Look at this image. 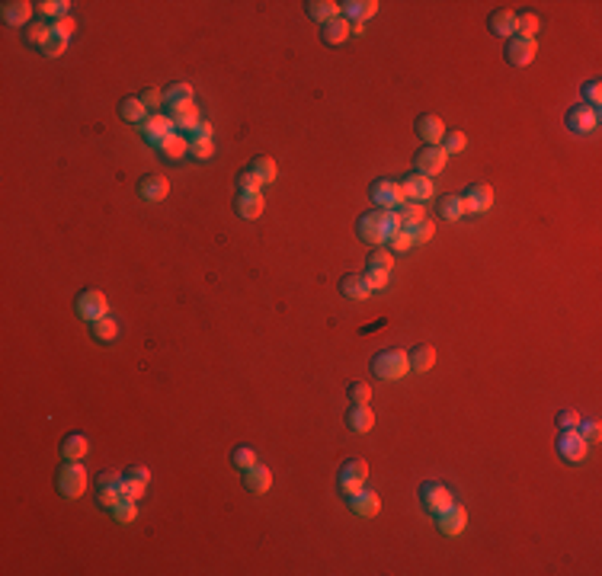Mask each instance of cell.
<instances>
[{"label":"cell","mask_w":602,"mask_h":576,"mask_svg":"<svg viewBox=\"0 0 602 576\" xmlns=\"http://www.w3.org/2000/svg\"><path fill=\"white\" fill-rule=\"evenodd\" d=\"M388 244H391V250H397V253H407L413 247V234H410V228H401V231H394V234L388 237Z\"/></svg>","instance_id":"7dc6e473"},{"label":"cell","mask_w":602,"mask_h":576,"mask_svg":"<svg viewBox=\"0 0 602 576\" xmlns=\"http://www.w3.org/2000/svg\"><path fill=\"white\" fill-rule=\"evenodd\" d=\"M244 487L250 490V493H270L272 487V474L270 467H263V465H250L244 471Z\"/></svg>","instance_id":"603a6c76"},{"label":"cell","mask_w":602,"mask_h":576,"mask_svg":"<svg viewBox=\"0 0 602 576\" xmlns=\"http://www.w3.org/2000/svg\"><path fill=\"white\" fill-rule=\"evenodd\" d=\"M487 26H491L493 36L509 39V36H516V13L513 10H493L491 20H487Z\"/></svg>","instance_id":"4316f807"},{"label":"cell","mask_w":602,"mask_h":576,"mask_svg":"<svg viewBox=\"0 0 602 576\" xmlns=\"http://www.w3.org/2000/svg\"><path fill=\"white\" fill-rule=\"evenodd\" d=\"M167 192H170V182H167V176H160V173H150V176H141V180H138V196H141L144 202H160V199H167Z\"/></svg>","instance_id":"2e32d148"},{"label":"cell","mask_w":602,"mask_h":576,"mask_svg":"<svg viewBox=\"0 0 602 576\" xmlns=\"http://www.w3.org/2000/svg\"><path fill=\"white\" fill-rule=\"evenodd\" d=\"M365 263H369V269H385V272H391V253L388 250H378V247H375Z\"/></svg>","instance_id":"f907efd6"},{"label":"cell","mask_w":602,"mask_h":576,"mask_svg":"<svg viewBox=\"0 0 602 576\" xmlns=\"http://www.w3.org/2000/svg\"><path fill=\"white\" fill-rule=\"evenodd\" d=\"M250 170H254V173L263 180V186H266V182H276V176H279V166H276V160H272V157H266V154H260V157H254V160H250Z\"/></svg>","instance_id":"836d02e7"},{"label":"cell","mask_w":602,"mask_h":576,"mask_svg":"<svg viewBox=\"0 0 602 576\" xmlns=\"http://www.w3.org/2000/svg\"><path fill=\"white\" fill-rule=\"evenodd\" d=\"M173 132H176L173 116H164V112H150V116L141 122V134L150 144H160L167 134H173Z\"/></svg>","instance_id":"4fadbf2b"},{"label":"cell","mask_w":602,"mask_h":576,"mask_svg":"<svg viewBox=\"0 0 602 576\" xmlns=\"http://www.w3.org/2000/svg\"><path fill=\"white\" fill-rule=\"evenodd\" d=\"M157 150L164 154L167 160H180L183 154H190V141H186V134H167L164 141L157 144Z\"/></svg>","instance_id":"83f0119b"},{"label":"cell","mask_w":602,"mask_h":576,"mask_svg":"<svg viewBox=\"0 0 602 576\" xmlns=\"http://www.w3.org/2000/svg\"><path fill=\"white\" fill-rule=\"evenodd\" d=\"M493 205V189L487 182H474L461 192V212L465 215H481V212H491Z\"/></svg>","instance_id":"8992f818"},{"label":"cell","mask_w":602,"mask_h":576,"mask_svg":"<svg viewBox=\"0 0 602 576\" xmlns=\"http://www.w3.org/2000/svg\"><path fill=\"white\" fill-rule=\"evenodd\" d=\"M567 128L577 134L596 132V128H599V109H593V106H587V103L573 106V109L567 112Z\"/></svg>","instance_id":"7c38bea8"},{"label":"cell","mask_w":602,"mask_h":576,"mask_svg":"<svg viewBox=\"0 0 602 576\" xmlns=\"http://www.w3.org/2000/svg\"><path fill=\"white\" fill-rule=\"evenodd\" d=\"M231 461H234V467L247 471L250 465H256V455H254V449H234L231 451Z\"/></svg>","instance_id":"f5cc1de1"},{"label":"cell","mask_w":602,"mask_h":576,"mask_svg":"<svg viewBox=\"0 0 602 576\" xmlns=\"http://www.w3.org/2000/svg\"><path fill=\"white\" fill-rule=\"evenodd\" d=\"M77 29V26H74V20H71V13L68 16H58L55 23H52V32H55L58 39H71V32Z\"/></svg>","instance_id":"db71d44e"},{"label":"cell","mask_w":602,"mask_h":576,"mask_svg":"<svg viewBox=\"0 0 602 576\" xmlns=\"http://www.w3.org/2000/svg\"><path fill=\"white\" fill-rule=\"evenodd\" d=\"M349 506H353V513L362 515V519H375V515L381 513V499H378V493H372V490L353 493V497H349Z\"/></svg>","instance_id":"ac0fdd59"},{"label":"cell","mask_w":602,"mask_h":576,"mask_svg":"<svg viewBox=\"0 0 602 576\" xmlns=\"http://www.w3.org/2000/svg\"><path fill=\"white\" fill-rule=\"evenodd\" d=\"M263 208H266V202H263L260 192H238V199H234V212H238L240 218H247V221L260 218Z\"/></svg>","instance_id":"7402d4cb"},{"label":"cell","mask_w":602,"mask_h":576,"mask_svg":"<svg viewBox=\"0 0 602 576\" xmlns=\"http://www.w3.org/2000/svg\"><path fill=\"white\" fill-rule=\"evenodd\" d=\"M404 192L410 202H426V199H433V192H436V186H433V180L429 176H420V173H410L404 176Z\"/></svg>","instance_id":"e0dca14e"},{"label":"cell","mask_w":602,"mask_h":576,"mask_svg":"<svg viewBox=\"0 0 602 576\" xmlns=\"http://www.w3.org/2000/svg\"><path fill=\"white\" fill-rule=\"evenodd\" d=\"M445 160H449V154H445L439 144H423V148L413 154V166H417V173L429 176V180H433L436 173H442Z\"/></svg>","instance_id":"277c9868"},{"label":"cell","mask_w":602,"mask_h":576,"mask_svg":"<svg viewBox=\"0 0 602 576\" xmlns=\"http://www.w3.org/2000/svg\"><path fill=\"white\" fill-rule=\"evenodd\" d=\"M372 202L378 208H401L407 202V192L401 182H391V180H378L372 186Z\"/></svg>","instance_id":"ba28073f"},{"label":"cell","mask_w":602,"mask_h":576,"mask_svg":"<svg viewBox=\"0 0 602 576\" xmlns=\"http://www.w3.org/2000/svg\"><path fill=\"white\" fill-rule=\"evenodd\" d=\"M436 525H439V531H442V535L455 538V535H461V531H465V525H468V513L461 509V506L452 503L449 509H445V513H439V515H436Z\"/></svg>","instance_id":"9a60e30c"},{"label":"cell","mask_w":602,"mask_h":576,"mask_svg":"<svg viewBox=\"0 0 602 576\" xmlns=\"http://www.w3.org/2000/svg\"><path fill=\"white\" fill-rule=\"evenodd\" d=\"M308 16L324 26V23H330V20H337V16H340V3H333V0H311V3H308Z\"/></svg>","instance_id":"f546056e"},{"label":"cell","mask_w":602,"mask_h":576,"mask_svg":"<svg viewBox=\"0 0 602 576\" xmlns=\"http://www.w3.org/2000/svg\"><path fill=\"white\" fill-rule=\"evenodd\" d=\"M119 499H125V474L103 471L100 481H96V503L103 506V509H112Z\"/></svg>","instance_id":"3957f363"},{"label":"cell","mask_w":602,"mask_h":576,"mask_svg":"<svg viewBox=\"0 0 602 576\" xmlns=\"http://www.w3.org/2000/svg\"><path fill=\"white\" fill-rule=\"evenodd\" d=\"M138 100L144 103V109H157V106L164 103V93H160V90H154V87H148L141 96H138Z\"/></svg>","instance_id":"680465c9"},{"label":"cell","mask_w":602,"mask_h":576,"mask_svg":"<svg viewBox=\"0 0 602 576\" xmlns=\"http://www.w3.org/2000/svg\"><path fill=\"white\" fill-rule=\"evenodd\" d=\"M580 413L577 410H564L561 417H557V423H561V429H577V423H580Z\"/></svg>","instance_id":"91938a15"},{"label":"cell","mask_w":602,"mask_h":576,"mask_svg":"<svg viewBox=\"0 0 602 576\" xmlns=\"http://www.w3.org/2000/svg\"><path fill=\"white\" fill-rule=\"evenodd\" d=\"M109 513H112V519L119 522V525H132V522L138 519V506H135V499L125 497V499H119V503L112 506Z\"/></svg>","instance_id":"d590c367"},{"label":"cell","mask_w":602,"mask_h":576,"mask_svg":"<svg viewBox=\"0 0 602 576\" xmlns=\"http://www.w3.org/2000/svg\"><path fill=\"white\" fill-rule=\"evenodd\" d=\"M192 103H196V93H192L190 84H170V87L164 90V106L167 109L180 112V109H186V106H192Z\"/></svg>","instance_id":"d6986e66"},{"label":"cell","mask_w":602,"mask_h":576,"mask_svg":"<svg viewBox=\"0 0 602 576\" xmlns=\"http://www.w3.org/2000/svg\"><path fill=\"white\" fill-rule=\"evenodd\" d=\"M372 371L381 381H401L410 371V355L401 349H385L372 359Z\"/></svg>","instance_id":"6da1fadb"},{"label":"cell","mask_w":602,"mask_h":576,"mask_svg":"<svg viewBox=\"0 0 602 576\" xmlns=\"http://www.w3.org/2000/svg\"><path fill=\"white\" fill-rule=\"evenodd\" d=\"M587 449H589V442L577 433V429H561V435H557V451H561L567 461H583L587 458Z\"/></svg>","instance_id":"5bb4252c"},{"label":"cell","mask_w":602,"mask_h":576,"mask_svg":"<svg viewBox=\"0 0 602 576\" xmlns=\"http://www.w3.org/2000/svg\"><path fill=\"white\" fill-rule=\"evenodd\" d=\"M465 144H468L465 132H445L442 141H439V148H442L445 154H458V150H465Z\"/></svg>","instance_id":"ee69618b"},{"label":"cell","mask_w":602,"mask_h":576,"mask_svg":"<svg viewBox=\"0 0 602 576\" xmlns=\"http://www.w3.org/2000/svg\"><path fill=\"white\" fill-rule=\"evenodd\" d=\"M119 112L125 122H144V118H148V109H144V103L138 96H125L119 103Z\"/></svg>","instance_id":"e575fe53"},{"label":"cell","mask_w":602,"mask_h":576,"mask_svg":"<svg viewBox=\"0 0 602 576\" xmlns=\"http://www.w3.org/2000/svg\"><path fill=\"white\" fill-rule=\"evenodd\" d=\"M349 36H353V23H349L346 16H337V20L324 23V32H321V39H324L327 45H340V42H346Z\"/></svg>","instance_id":"d4e9b609"},{"label":"cell","mask_w":602,"mask_h":576,"mask_svg":"<svg viewBox=\"0 0 602 576\" xmlns=\"http://www.w3.org/2000/svg\"><path fill=\"white\" fill-rule=\"evenodd\" d=\"M340 292H343V298H349V301H365L369 295H372V288H369L365 276H356V272H349V276H343Z\"/></svg>","instance_id":"484cf974"},{"label":"cell","mask_w":602,"mask_h":576,"mask_svg":"<svg viewBox=\"0 0 602 576\" xmlns=\"http://www.w3.org/2000/svg\"><path fill=\"white\" fill-rule=\"evenodd\" d=\"M420 503H423V509H426V513L439 515V513H445V509L455 503V497H452L449 487H442V483H426V487L420 490Z\"/></svg>","instance_id":"8fae6325"},{"label":"cell","mask_w":602,"mask_h":576,"mask_svg":"<svg viewBox=\"0 0 602 576\" xmlns=\"http://www.w3.org/2000/svg\"><path fill=\"white\" fill-rule=\"evenodd\" d=\"M539 55V45L535 39H523V36H509L507 39V61L516 64V68H525V64L535 61Z\"/></svg>","instance_id":"30bf717a"},{"label":"cell","mask_w":602,"mask_h":576,"mask_svg":"<svg viewBox=\"0 0 602 576\" xmlns=\"http://www.w3.org/2000/svg\"><path fill=\"white\" fill-rule=\"evenodd\" d=\"M32 3H26V0H7L3 7H0V16H3V23L7 26H29L32 20Z\"/></svg>","instance_id":"ffe728a7"},{"label":"cell","mask_w":602,"mask_h":576,"mask_svg":"<svg viewBox=\"0 0 602 576\" xmlns=\"http://www.w3.org/2000/svg\"><path fill=\"white\" fill-rule=\"evenodd\" d=\"M68 7H71L68 0H42V3H39V13L45 16V20H52V23H55L58 16H68Z\"/></svg>","instance_id":"b9f144b4"},{"label":"cell","mask_w":602,"mask_h":576,"mask_svg":"<svg viewBox=\"0 0 602 576\" xmlns=\"http://www.w3.org/2000/svg\"><path fill=\"white\" fill-rule=\"evenodd\" d=\"M433 365H436V349L420 343V346L410 352V371H429Z\"/></svg>","instance_id":"d6a6232c"},{"label":"cell","mask_w":602,"mask_h":576,"mask_svg":"<svg viewBox=\"0 0 602 576\" xmlns=\"http://www.w3.org/2000/svg\"><path fill=\"white\" fill-rule=\"evenodd\" d=\"M365 481H369V465H365L362 458L346 461V465H343V471H340V477H337V483H340V493H346V497L359 493Z\"/></svg>","instance_id":"52a82bcc"},{"label":"cell","mask_w":602,"mask_h":576,"mask_svg":"<svg viewBox=\"0 0 602 576\" xmlns=\"http://www.w3.org/2000/svg\"><path fill=\"white\" fill-rule=\"evenodd\" d=\"M58 493L64 499H77L87 493V471L77 465V461H64V467L58 471Z\"/></svg>","instance_id":"7a4b0ae2"},{"label":"cell","mask_w":602,"mask_h":576,"mask_svg":"<svg viewBox=\"0 0 602 576\" xmlns=\"http://www.w3.org/2000/svg\"><path fill=\"white\" fill-rule=\"evenodd\" d=\"M346 426L353 429V433H369V429L375 426V413L369 410V407H353L346 417Z\"/></svg>","instance_id":"1f68e13d"},{"label":"cell","mask_w":602,"mask_h":576,"mask_svg":"<svg viewBox=\"0 0 602 576\" xmlns=\"http://www.w3.org/2000/svg\"><path fill=\"white\" fill-rule=\"evenodd\" d=\"M190 154L196 160H208L215 154V144H212V138H196L192 134V141H190Z\"/></svg>","instance_id":"f6af8a7d"},{"label":"cell","mask_w":602,"mask_h":576,"mask_svg":"<svg viewBox=\"0 0 602 576\" xmlns=\"http://www.w3.org/2000/svg\"><path fill=\"white\" fill-rule=\"evenodd\" d=\"M583 96H587V106H593V109H599V100H602L599 80H589V84H583Z\"/></svg>","instance_id":"6f0895ef"},{"label":"cell","mask_w":602,"mask_h":576,"mask_svg":"<svg viewBox=\"0 0 602 576\" xmlns=\"http://www.w3.org/2000/svg\"><path fill=\"white\" fill-rule=\"evenodd\" d=\"M535 32H539V16L535 13H516V36H523V39H535Z\"/></svg>","instance_id":"60d3db41"},{"label":"cell","mask_w":602,"mask_h":576,"mask_svg":"<svg viewBox=\"0 0 602 576\" xmlns=\"http://www.w3.org/2000/svg\"><path fill=\"white\" fill-rule=\"evenodd\" d=\"M173 125H176V132H196V125H199V109H196V103L192 106H186V109H180V112H173Z\"/></svg>","instance_id":"74e56055"},{"label":"cell","mask_w":602,"mask_h":576,"mask_svg":"<svg viewBox=\"0 0 602 576\" xmlns=\"http://www.w3.org/2000/svg\"><path fill=\"white\" fill-rule=\"evenodd\" d=\"M128 477H138V481H148L150 483V471H148V467H141V465L132 467V471H128Z\"/></svg>","instance_id":"94428289"},{"label":"cell","mask_w":602,"mask_h":576,"mask_svg":"<svg viewBox=\"0 0 602 576\" xmlns=\"http://www.w3.org/2000/svg\"><path fill=\"white\" fill-rule=\"evenodd\" d=\"M369 400H372V387L365 384V381L349 384V403H353V407H369Z\"/></svg>","instance_id":"7bdbcfd3"},{"label":"cell","mask_w":602,"mask_h":576,"mask_svg":"<svg viewBox=\"0 0 602 576\" xmlns=\"http://www.w3.org/2000/svg\"><path fill=\"white\" fill-rule=\"evenodd\" d=\"M74 308H77V314L84 317V320H100V317L109 314V301H106V295L100 292V288H87V292H80L77 301H74Z\"/></svg>","instance_id":"5b68a950"},{"label":"cell","mask_w":602,"mask_h":576,"mask_svg":"<svg viewBox=\"0 0 602 576\" xmlns=\"http://www.w3.org/2000/svg\"><path fill=\"white\" fill-rule=\"evenodd\" d=\"M577 433L583 435V439H587V442H599V423H596V419H580L577 423Z\"/></svg>","instance_id":"11a10c76"},{"label":"cell","mask_w":602,"mask_h":576,"mask_svg":"<svg viewBox=\"0 0 602 576\" xmlns=\"http://www.w3.org/2000/svg\"><path fill=\"white\" fill-rule=\"evenodd\" d=\"M417 134H420L426 144H439L445 134V125L439 116H429V112H423L420 118H417Z\"/></svg>","instance_id":"cb8c5ba5"},{"label":"cell","mask_w":602,"mask_h":576,"mask_svg":"<svg viewBox=\"0 0 602 576\" xmlns=\"http://www.w3.org/2000/svg\"><path fill=\"white\" fill-rule=\"evenodd\" d=\"M64 48H68V39H58V36H52V39L42 45V52H45V58H61Z\"/></svg>","instance_id":"9f6ffc18"},{"label":"cell","mask_w":602,"mask_h":576,"mask_svg":"<svg viewBox=\"0 0 602 576\" xmlns=\"http://www.w3.org/2000/svg\"><path fill=\"white\" fill-rule=\"evenodd\" d=\"M87 451H90V442H87V435H80V433L68 435V439L61 442V458L64 461H80Z\"/></svg>","instance_id":"f1b7e54d"},{"label":"cell","mask_w":602,"mask_h":576,"mask_svg":"<svg viewBox=\"0 0 602 576\" xmlns=\"http://www.w3.org/2000/svg\"><path fill=\"white\" fill-rule=\"evenodd\" d=\"M439 215H442L445 221H455V218H461V196H455V192H449V196H442L439 199Z\"/></svg>","instance_id":"ab89813d"},{"label":"cell","mask_w":602,"mask_h":576,"mask_svg":"<svg viewBox=\"0 0 602 576\" xmlns=\"http://www.w3.org/2000/svg\"><path fill=\"white\" fill-rule=\"evenodd\" d=\"M144 493H148V481H138V477H128V474H125V497L138 503Z\"/></svg>","instance_id":"816d5d0a"},{"label":"cell","mask_w":602,"mask_h":576,"mask_svg":"<svg viewBox=\"0 0 602 576\" xmlns=\"http://www.w3.org/2000/svg\"><path fill=\"white\" fill-rule=\"evenodd\" d=\"M234 182H238V189H240V192H260V186H263V180L254 173V170H250V166H247V170H240Z\"/></svg>","instance_id":"bcb514c9"},{"label":"cell","mask_w":602,"mask_h":576,"mask_svg":"<svg viewBox=\"0 0 602 576\" xmlns=\"http://www.w3.org/2000/svg\"><path fill=\"white\" fill-rule=\"evenodd\" d=\"M410 234H413V244H429L433 234H436V224L426 218V221H420L417 228H410Z\"/></svg>","instance_id":"c3c4849f"},{"label":"cell","mask_w":602,"mask_h":576,"mask_svg":"<svg viewBox=\"0 0 602 576\" xmlns=\"http://www.w3.org/2000/svg\"><path fill=\"white\" fill-rule=\"evenodd\" d=\"M356 231H359V237H362L365 244H372V247H378L381 240H388V228H385V221H381V212L359 215Z\"/></svg>","instance_id":"9c48e42d"},{"label":"cell","mask_w":602,"mask_h":576,"mask_svg":"<svg viewBox=\"0 0 602 576\" xmlns=\"http://www.w3.org/2000/svg\"><path fill=\"white\" fill-rule=\"evenodd\" d=\"M52 36H55V32H52V23H45V20H42V23H29L26 26V42H29V45H45L48 39H52Z\"/></svg>","instance_id":"f35d334b"},{"label":"cell","mask_w":602,"mask_h":576,"mask_svg":"<svg viewBox=\"0 0 602 576\" xmlns=\"http://www.w3.org/2000/svg\"><path fill=\"white\" fill-rule=\"evenodd\" d=\"M365 282H369L372 292H381V288H388V272L385 269H365Z\"/></svg>","instance_id":"681fc988"},{"label":"cell","mask_w":602,"mask_h":576,"mask_svg":"<svg viewBox=\"0 0 602 576\" xmlns=\"http://www.w3.org/2000/svg\"><path fill=\"white\" fill-rule=\"evenodd\" d=\"M90 327H93V340H100V343H112L116 340V333H119V324H116L109 314L100 317V320H93Z\"/></svg>","instance_id":"8d00e7d4"},{"label":"cell","mask_w":602,"mask_h":576,"mask_svg":"<svg viewBox=\"0 0 602 576\" xmlns=\"http://www.w3.org/2000/svg\"><path fill=\"white\" fill-rule=\"evenodd\" d=\"M192 134H196V138H212V122H199Z\"/></svg>","instance_id":"6125c7cd"},{"label":"cell","mask_w":602,"mask_h":576,"mask_svg":"<svg viewBox=\"0 0 602 576\" xmlns=\"http://www.w3.org/2000/svg\"><path fill=\"white\" fill-rule=\"evenodd\" d=\"M397 215H401V228H417L420 221H426V208H423V202H410V199L397 208Z\"/></svg>","instance_id":"4dcf8cb0"},{"label":"cell","mask_w":602,"mask_h":576,"mask_svg":"<svg viewBox=\"0 0 602 576\" xmlns=\"http://www.w3.org/2000/svg\"><path fill=\"white\" fill-rule=\"evenodd\" d=\"M375 13H378L375 0H346V3H340V16H346L349 23H365Z\"/></svg>","instance_id":"44dd1931"}]
</instances>
